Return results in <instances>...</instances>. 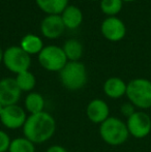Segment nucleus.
Returning <instances> with one entry per match:
<instances>
[{
  "mask_svg": "<svg viewBox=\"0 0 151 152\" xmlns=\"http://www.w3.org/2000/svg\"><path fill=\"white\" fill-rule=\"evenodd\" d=\"M56 132V121L48 112L29 115L23 126L24 137L33 144H42L49 141Z\"/></svg>",
  "mask_w": 151,
  "mask_h": 152,
  "instance_id": "obj_1",
  "label": "nucleus"
},
{
  "mask_svg": "<svg viewBox=\"0 0 151 152\" xmlns=\"http://www.w3.org/2000/svg\"><path fill=\"white\" fill-rule=\"evenodd\" d=\"M99 136L101 140L110 146L123 145L129 137L126 122L118 117L110 116L99 125Z\"/></svg>",
  "mask_w": 151,
  "mask_h": 152,
  "instance_id": "obj_2",
  "label": "nucleus"
},
{
  "mask_svg": "<svg viewBox=\"0 0 151 152\" xmlns=\"http://www.w3.org/2000/svg\"><path fill=\"white\" fill-rule=\"evenodd\" d=\"M59 79L62 86L67 90H80L87 83V69L82 62L69 61L59 72Z\"/></svg>",
  "mask_w": 151,
  "mask_h": 152,
  "instance_id": "obj_3",
  "label": "nucleus"
},
{
  "mask_svg": "<svg viewBox=\"0 0 151 152\" xmlns=\"http://www.w3.org/2000/svg\"><path fill=\"white\" fill-rule=\"evenodd\" d=\"M125 95L136 108L141 110L151 108V81L144 78L133 79L127 83Z\"/></svg>",
  "mask_w": 151,
  "mask_h": 152,
  "instance_id": "obj_4",
  "label": "nucleus"
},
{
  "mask_svg": "<svg viewBox=\"0 0 151 152\" xmlns=\"http://www.w3.org/2000/svg\"><path fill=\"white\" fill-rule=\"evenodd\" d=\"M39 64L49 72H60L69 62L65 53L60 47L51 46L44 47L38 54Z\"/></svg>",
  "mask_w": 151,
  "mask_h": 152,
  "instance_id": "obj_5",
  "label": "nucleus"
},
{
  "mask_svg": "<svg viewBox=\"0 0 151 152\" xmlns=\"http://www.w3.org/2000/svg\"><path fill=\"white\" fill-rule=\"evenodd\" d=\"M2 62L9 72L18 75L29 70L31 65V57L21 47L12 46L4 51Z\"/></svg>",
  "mask_w": 151,
  "mask_h": 152,
  "instance_id": "obj_6",
  "label": "nucleus"
},
{
  "mask_svg": "<svg viewBox=\"0 0 151 152\" xmlns=\"http://www.w3.org/2000/svg\"><path fill=\"white\" fill-rule=\"evenodd\" d=\"M126 126L129 136L136 139H144L151 132V118L144 111H136L127 118Z\"/></svg>",
  "mask_w": 151,
  "mask_h": 152,
  "instance_id": "obj_7",
  "label": "nucleus"
},
{
  "mask_svg": "<svg viewBox=\"0 0 151 152\" xmlns=\"http://www.w3.org/2000/svg\"><path fill=\"white\" fill-rule=\"evenodd\" d=\"M26 111L22 107L18 104L4 107L1 115H0V121L2 125L7 129H19L24 126L27 120Z\"/></svg>",
  "mask_w": 151,
  "mask_h": 152,
  "instance_id": "obj_8",
  "label": "nucleus"
},
{
  "mask_svg": "<svg viewBox=\"0 0 151 152\" xmlns=\"http://www.w3.org/2000/svg\"><path fill=\"white\" fill-rule=\"evenodd\" d=\"M22 91L20 90L14 78L0 80V104L3 107L18 104Z\"/></svg>",
  "mask_w": 151,
  "mask_h": 152,
  "instance_id": "obj_9",
  "label": "nucleus"
},
{
  "mask_svg": "<svg viewBox=\"0 0 151 152\" xmlns=\"http://www.w3.org/2000/svg\"><path fill=\"white\" fill-rule=\"evenodd\" d=\"M103 35L110 42H119L125 36L126 27L117 17H108L103 21L101 26Z\"/></svg>",
  "mask_w": 151,
  "mask_h": 152,
  "instance_id": "obj_10",
  "label": "nucleus"
},
{
  "mask_svg": "<svg viewBox=\"0 0 151 152\" xmlns=\"http://www.w3.org/2000/svg\"><path fill=\"white\" fill-rule=\"evenodd\" d=\"M86 115L92 123L101 125L110 117V108L104 99L94 98L87 104Z\"/></svg>",
  "mask_w": 151,
  "mask_h": 152,
  "instance_id": "obj_11",
  "label": "nucleus"
},
{
  "mask_svg": "<svg viewBox=\"0 0 151 152\" xmlns=\"http://www.w3.org/2000/svg\"><path fill=\"white\" fill-rule=\"evenodd\" d=\"M65 29L60 15H48L40 23V31L44 37L57 38Z\"/></svg>",
  "mask_w": 151,
  "mask_h": 152,
  "instance_id": "obj_12",
  "label": "nucleus"
},
{
  "mask_svg": "<svg viewBox=\"0 0 151 152\" xmlns=\"http://www.w3.org/2000/svg\"><path fill=\"white\" fill-rule=\"evenodd\" d=\"M127 84L118 77H111L104 83V92L108 97L118 99L126 94Z\"/></svg>",
  "mask_w": 151,
  "mask_h": 152,
  "instance_id": "obj_13",
  "label": "nucleus"
},
{
  "mask_svg": "<svg viewBox=\"0 0 151 152\" xmlns=\"http://www.w3.org/2000/svg\"><path fill=\"white\" fill-rule=\"evenodd\" d=\"M60 16L62 18L63 23H64L65 28L76 29L82 24L83 12L76 5H69L63 10Z\"/></svg>",
  "mask_w": 151,
  "mask_h": 152,
  "instance_id": "obj_14",
  "label": "nucleus"
},
{
  "mask_svg": "<svg viewBox=\"0 0 151 152\" xmlns=\"http://www.w3.org/2000/svg\"><path fill=\"white\" fill-rule=\"evenodd\" d=\"M24 106H25V110L30 115H33L40 112H44L46 102H44V96L40 93L31 91L25 97Z\"/></svg>",
  "mask_w": 151,
  "mask_h": 152,
  "instance_id": "obj_15",
  "label": "nucleus"
},
{
  "mask_svg": "<svg viewBox=\"0 0 151 152\" xmlns=\"http://www.w3.org/2000/svg\"><path fill=\"white\" fill-rule=\"evenodd\" d=\"M37 6L48 15H61L67 7L69 0H35Z\"/></svg>",
  "mask_w": 151,
  "mask_h": 152,
  "instance_id": "obj_16",
  "label": "nucleus"
},
{
  "mask_svg": "<svg viewBox=\"0 0 151 152\" xmlns=\"http://www.w3.org/2000/svg\"><path fill=\"white\" fill-rule=\"evenodd\" d=\"M21 48L31 56L34 54H39L44 49V44L40 37L35 34H26L21 40Z\"/></svg>",
  "mask_w": 151,
  "mask_h": 152,
  "instance_id": "obj_17",
  "label": "nucleus"
},
{
  "mask_svg": "<svg viewBox=\"0 0 151 152\" xmlns=\"http://www.w3.org/2000/svg\"><path fill=\"white\" fill-rule=\"evenodd\" d=\"M62 49L69 61H79L83 55V46L77 39L66 40Z\"/></svg>",
  "mask_w": 151,
  "mask_h": 152,
  "instance_id": "obj_18",
  "label": "nucleus"
},
{
  "mask_svg": "<svg viewBox=\"0 0 151 152\" xmlns=\"http://www.w3.org/2000/svg\"><path fill=\"white\" fill-rule=\"evenodd\" d=\"M15 80H16L17 85H18L22 92H31L34 89L35 84H36L34 75L29 72V70L18 74L16 78H15Z\"/></svg>",
  "mask_w": 151,
  "mask_h": 152,
  "instance_id": "obj_19",
  "label": "nucleus"
},
{
  "mask_svg": "<svg viewBox=\"0 0 151 152\" xmlns=\"http://www.w3.org/2000/svg\"><path fill=\"white\" fill-rule=\"evenodd\" d=\"M8 152H35V144L25 137L12 140Z\"/></svg>",
  "mask_w": 151,
  "mask_h": 152,
  "instance_id": "obj_20",
  "label": "nucleus"
},
{
  "mask_svg": "<svg viewBox=\"0 0 151 152\" xmlns=\"http://www.w3.org/2000/svg\"><path fill=\"white\" fill-rule=\"evenodd\" d=\"M122 0H101V10L109 17H115L122 8Z\"/></svg>",
  "mask_w": 151,
  "mask_h": 152,
  "instance_id": "obj_21",
  "label": "nucleus"
},
{
  "mask_svg": "<svg viewBox=\"0 0 151 152\" xmlns=\"http://www.w3.org/2000/svg\"><path fill=\"white\" fill-rule=\"evenodd\" d=\"M10 142L12 140H10L9 136L4 130L0 129V152H7Z\"/></svg>",
  "mask_w": 151,
  "mask_h": 152,
  "instance_id": "obj_22",
  "label": "nucleus"
},
{
  "mask_svg": "<svg viewBox=\"0 0 151 152\" xmlns=\"http://www.w3.org/2000/svg\"><path fill=\"white\" fill-rule=\"evenodd\" d=\"M120 112H121V114H122L124 117H126V118H129L131 115L136 113V107L133 106L131 102H124V104L121 106Z\"/></svg>",
  "mask_w": 151,
  "mask_h": 152,
  "instance_id": "obj_23",
  "label": "nucleus"
},
{
  "mask_svg": "<svg viewBox=\"0 0 151 152\" xmlns=\"http://www.w3.org/2000/svg\"><path fill=\"white\" fill-rule=\"evenodd\" d=\"M46 152H69V151L63 146H60V145H52V146H50L47 149Z\"/></svg>",
  "mask_w": 151,
  "mask_h": 152,
  "instance_id": "obj_24",
  "label": "nucleus"
},
{
  "mask_svg": "<svg viewBox=\"0 0 151 152\" xmlns=\"http://www.w3.org/2000/svg\"><path fill=\"white\" fill-rule=\"evenodd\" d=\"M3 54H4V51H2L1 47H0V62L3 61Z\"/></svg>",
  "mask_w": 151,
  "mask_h": 152,
  "instance_id": "obj_25",
  "label": "nucleus"
},
{
  "mask_svg": "<svg viewBox=\"0 0 151 152\" xmlns=\"http://www.w3.org/2000/svg\"><path fill=\"white\" fill-rule=\"evenodd\" d=\"M3 108H4V107H3V106H2V104H0V115H1L2 111H3Z\"/></svg>",
  "mask_w": 151,
  "mask_h": 152,
  "instance_id": "obj_26",
  "label": "nucleus"
},
{
  "mask_svg": "<svg viewBox=\"0 0 151 152\" xmlns=\"http://www.w3.org/2000/svg\"><path fill=\"white\" fill-rule=\"evenodd\" d=\"M123 2H133V1H137V0H122Z\"/></svg>",
  "mask_w": 151,
  "mask_h": 152,
  "instance_id": "obj_27",
  "label": "nucleus"
},
{
  "mask_svg": "<svg viewBox=\"0 0 151 152\" xmlns=\"http://www.w3.org/2000/svg\"><path fill=\"white\" fill-rule=\"evenodd\" d=\"M93 1H98V0H93Z\"/></svg>",
  "mask_w": 151,
  "mask_h": 152,
  "instance_id": "obj_28",
  "label": "nucleus"
}]
</instances>
